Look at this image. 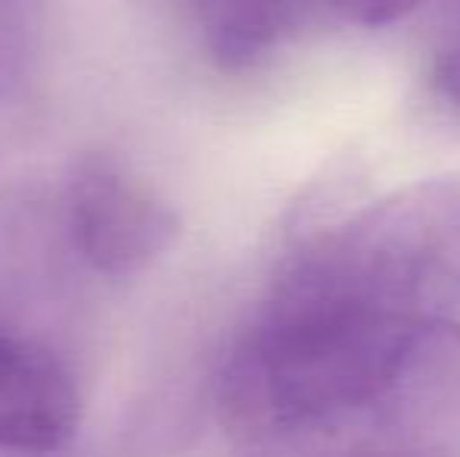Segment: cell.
I'll list each match as a JSON object with an SVG mask.
<instances>
[{"label": "cell", "mask_w": 460, "mask_h": 457, "mask_svg": "<svg viewBox=\"0 0 460 457\" xmlns=\"http://www.w3.org/2000/svg\"><path fill=\"white\" fill-rule=\"evenodd\" d=\"M276 288L382 311L460 301V182L429 179L369 204L288 257Z\"/></svg>", "instance_id": "7a4b0ae2"}, {"label": "cell", "mask_w": 460, "mask_h": 457, "mask_svg": "<svg viewBox=\"0 0 460 457\" xmlns=\"http://www.w3.org/2000/svg\"><path fill=\"white\" fill-rule=\"evenodd\" d=\"M226 433L273 457L460 445V320L270 288L217 379Z\"/></svg>", "instance_id": "6da1fadb"}, {"label": "cell", "mask_w": 460, "mask_h": 457, "mask_svg": "<svg viewBox=\"0 0 460 457\" xmlns=\"http://www.w3.org/2000/svg\"><path fill=\"white\" fill-rule=\"evenodd\" d=\"M82 423L75 376L50 347L0 332V448L54 454Z\"/></svg>", "instance_id": "277c9868"}, {"label": "cell", "mask_w": 460, "mask_h": 457, "mask_svg": "<svg viewBox=\"0 0 460 457\" xmlns=\"http://www.w3.org/2000/svg\"><path fill=\"white\" fill-rule=\"evenodd\" d=\"M66 229L75 254L101 276H135L176 244L182 220L151 182L110 154H88L66 185Z\"/></svg>", "instance_id": "3957f363"}, {"label": "cell", "mask_w": 460, "mask_h": 457, "mask_svg": "<svg viewBox=\"0 0 460 457\" xmlns=\"http://www.w3.org/2000/svg\"><path fill=\"white\" fill-rule=\"evenodd\" d=\"M314 0H194L200 41L217 66L244 73L291 41Z\"/></svg>", "instance_id": "5b68a950"}, {"label": "cell", "mask_w": 460, "mask_h": 457, "mask_svg": "<svg viewBox=\"0 0 460 457\" xmlns=\"http://www.w3.org/2000/svg\"><path fill=\"white\" fill-rule=\"evenodd\" d=\"M436 85L460 110V41L445 48L436 60Z\"/></svg>", "instance_id": "52a82bcc"}, {"label": "cell", "mask_w": 460, "mask_h": 457, "mask_svg": "<svg viewBox=\"0 0 460 457\" xmlns=\"http://www.w3.org/2000/svg\"><path fill=\"white\" fill-rule=\"evenodd\" d=\"M332 10H339L341 16H348L351 22L360 25H385L398 22L401 16L413 10L420 0H326Z\"/></svg>", "instance_id": "8992f818"}, {"label": "cell", "mask_w": 460, "mask_h": 457, "mask_svg": "<svg viewBox=\"0 0 460 457\" xmlns=\"http://www.w3.org/2000/svg\"><path fill=\"white\" fill-rule=\"evenodd\" d=\"M438 457H448V454H438Z\"/></svg>", "instance_id": "ba28073f"}]
</instances>
